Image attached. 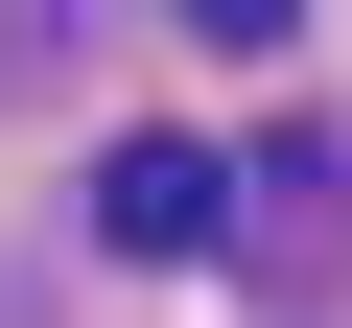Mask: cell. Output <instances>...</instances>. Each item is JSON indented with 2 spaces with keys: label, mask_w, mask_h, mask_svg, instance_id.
Here are the masks:
<instances>
[{
  "label": "cell",
  "mask_w": 352,
  "mask_h": 328,
  "mask_svg": "<svg viewBox=\"0 0 352 328\" xmlns=\"http://www.w3.org/2000/svg\"><path fill=\"white\" fill-rule=\"evenodd\" d=\"M94 235H118V258H212V235H235V164H212V141H118V164H94Z\"/></svg>",
  "instance_id": "obj_1"
},
{
  "label": "cell",
  "mask_w": 352,
  "mask_h": 328,
  "mask_svg": "<svg viewBox=\"0 0 352 328\" xmlns=\"http://www.w3.org/2000/svg\"><path fill=\"white\" fill-rule=\"evenodd\" d=\"M164 24H188V47H235V71H258V47L305 24V0H164Z\"/></svg>",
  "instance_id": "obj_2"
}]
</instances>
